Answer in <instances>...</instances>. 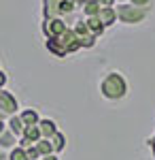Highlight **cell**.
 Masks as SVG:
<instances>
[{"instance_id": "obj_1", "label": "cell", "mask_w": 155, "mask_h": 160, "mask_svg": "<svg viewBox=\"0 0 155 160\" xmlns=\"http://www.w3.org/2000/svg\"><path fill=\"white\" fill-rule=\"evenodd\" d=\"M100 94L106 100H121L128 94V81L125 77L117 71H110L102 77L100 81Z\"/></svg>"}, {"instance_id": "obj_2", "label": "cell", "mask_w": 155, "mask_h": 160, "mask_svg": "<svg viewBox=\"0 0 155 160\" xmlns=\"http://www.w3.org/2000/svg\"><path fill=\"white\" fill-rule=\"evenodd\" d=\"M117 17H119L121 24L125 26H136L143 24L144 19L149 17V11L147 9H140V7H134L132 2H123V4H117Z\"/></svg>"}, {"instance_id": "obj_3", "label": "cell", "mask_w": 155, "mask_h": 160, "mask_svg": "<svg viewBox=\"0 0 155 160\" xmlns=\"http://www.w3.org/2000/svg\"><path fill=\"white\" fill-rule=\"evenodd\" d=\"M70 26L64 17H51V19H43V34L47 38H60Z\"/></svg>"}, {"instance_id": "obj_4", "label": "cell", "mask_w": 155, "mask_h": 160, "mask_svg": "<svg viewBox=\"0 0 155 160\" xmlns=\"http://www.w3.org/2000/svg\"><path fill=\"white\" fill-rule=\"evenodd\" d=\"M17 111H19V102H17V98L13 96L11 92L2 90V92H0V113H4L7 120H9L11 115H17Z\"/></svg>"}, {"instance_id": "obj_5", "label": "cell", "mask_w": 155, "mask_h": 160, "mask_svg": "<svg viewBox=\"0 0 155 160\" xmlns=\"http://www.w3.org/2000/svg\"><path fill=\"white\" fill-rule=\"evenodd\" d=\"M60 41H62V45L66 47V51H68V56L70 53H74V51H79V49H83L81 47V41H79V37H77V32L72 30V28H68L64 34L60 37Z\"/></svg>"}, {"instance_id": "obj_6", "label": "cell", "mask_w": 155, "mask_h": 160, "mask_svg": "<svg viewBox=\"0 0 155 160\" xmlns=\"http://www.w3.org/2000/svg\"><path fill=\"white\" fill-rule=\"evenodd\" d=\"M98 17H100V22L106 26V28H110L113 24L119 22V17H117V9H115V7H102L100 13H98Z\"/></svg>"}, {"instance_id": "obj_7", "label": "cell", "mask_w": 155, "mask_h": 160, "mask_svg": "<svg viewBox=\"0 0 155 160\" xmlns=\"http://www.w3.org/2000/svg\"><path fill=\"white\" fill-rule=\"evenodd\" d=\"M62 17L60 15V0H43V19Z\"/></svg>"}, {"instance_id": "obj_8", "label": "cell", "mask_w": 155, "mask_h": 160, "mask_svg": "<svg viewBox=\"0 0 155 160\" xmlns=\"http://www.w3.org/2000/svg\"><path fill=\"white\" fill-rule=\"evenodd\" d=\"M38 130H40L43 139H51V137L58 132V124L53 122V120H49V118H40V122H38Z\"/></svg>"}, {"instance_id": "obj_9", "label": "cell", "mask_w": 155, "mask_h": 160, "mask_svg": "<svg viewBox=\"0 0 155 160\" xmlns=\"http://www.w3.org/2000/svg\"><path fill=\"white\" fill-rule=\"evenodd\" d=\"M45 47H47L55 58H66V56H68V51H66L64 45H62L60 38H47V41H45Z\"/></svg>"}, {"instance_id": "obj_10", "label": "cell", "mask_w": 155, "mask_h": 160, "mask_svg": "<svg viewBox=\"0 0 155 160\" xmlns=\"http://www.w3.org/2000/svg\"><path fill=\"white\" fill-rule=\"evenodd\" d=\"M7 128H9L17 139H21V135H24V130H26V124L21 122L19 113H17V115H11V118L7 120Z\"/></svg>"}, {"instance_id": "obj_11", "label": "cell", "mask_w": 155, "mask_h": 160, "mask_svg": "<svg viewBox=\"0 0 155 160\" xmlns=\"http://www.w3.org/2000/svg\"><path fill=\"white\" fill-rule=\"evenodd\" d=\"M17 145H19V139H17V137L13 135L9 128H7V130L0 135V148L7 149V152H11V149H13V148H17Z\"/></svg>"}, {"instance_id": "obj_12", "label": "cell", "mask_w": 155, "mask_h": 160, "mask_svg": "<svg viewBox=\"0 0 155 160\" xmlns=\"http://www.w3.org/2000/svg\"><path fill=\"white\" fill-rule=\"evenodd\" d=\"M85 22H87V28L92 30V34H94V37H102V34H104L106 26L100 22V17H98V15H96V17H85Z\"/></svg>"}, {"instance_id": "obj_13", "label": "cell", "mask_w": 155, "mask_h": 160, "mask_svg": "<svg viewBox=\"0 0 155 160\" xmlns=\"http://www.w3.org/2000/svg\"><path fill=\"white\" fill-rule=\"evenodd\" d=\"M19 118L26 126H38V122H40V115H38L36 109H24L19 113Z\"/></svg>"}, {"instance_id": "obj_14", "label": "cell", "mask_w": 155, "mask_h": 160, "mask_svg": "<svg viewBox=\"0 0 155 160\" xmlns=\"http://www.w3.org/2000/svg\"><path fill=\"white\" fill-rule=\"evenodd\" d=\"M100 2L98 0H85V4L81 7V13H83V17H96L98 13H100Z\"/></svg>"}, {"instance_id": "obj_15", "label": "cell", "mask_w": 155, "mask_h": 160, "mask_svg": "<svg viewBox=\"0 0 155 160\" xmlns=\"http://www.w3.org/2000/svg\"><path fill=\"white\" fill-rule=\"evenodd\" d=\"M51 143H53V149H55V154H62V152L66 149V135L58 130L55 135L51 137Z\"/></svg>"}, {"instance_id": "obj_16", "label": "cell", "mask_w": 155, "mask_h": 160, "mask_svg": "<svg viewBox=\"0 0 155 160\" xmlns=\"http://www.w3.org/2000/svg\"><path fill=\"white\" fill-rule=\"evenodd\" d=\"M36 148H38V152H40V156H51V154H55L51 139H40V141L36 143Z\"/></svg>"}, {"instance_id": "obj_17", "label": "cell", "mask_w": 155, "mask_h": 160, "mask_svg": "<svg viewBox=\"0 0 155 160\" xmlns=\"http://www.w3.org/2000/svg\"><path fill=\"white\" fill-rule=\"evenodd\" d=\"M9 160H30L28 158V154H26V149L21 145H17V148H13L9 152Z\"/></svg>"}, {"instance_id": "obj_18", "label": "cell", "mask_w": 155, "mask_h": 160, "mask_svg": "<svg viewBox=\"0 0 155 160\" xmlns=\"http://www.w3.org/2000/svg\"><path fill=\"white\" fill-rule=\"evenodd\" d=\"M26 154H28V158H30V160H38V158H40V152H38V148H36V145L26 148Z\"/></svg>"}, {"instance_id": "obj_19", "label": "cell", "mask_w": 155, "mask_h": 160, "mask_svg": "<svg viewBox=\"0 0 155 160\" xmlns=\"http://www.w3.org/2000/svg\"><path fill=\"white\" fill-rule=\"evenodd\" d=\"M134 7H140V9H147V11H151V4H153V0H130Z\"/></svg>"}, {"instance_id": "obj_20", "label": "cell", "mask_w": 155, "mask_h": 160, "mask_svg": "<svg viewBox=\"0 0 155 160\" xmlns=\"http://www.w3.org/2000/svg\"><path fill=\"white\" fill-rule=\"evenodd\" d=\"M100 7H117V0H98Z\"/></svg>"}, {"instance_id": "obj_21", "label": "cell", "mask_w": 155, "mask_h": 160, "mask_svg": "<svg viewBox=\"0 0 155 160\" xmlns=\"http://www.w3.org/2000/svg\"><path fill=\"white\" fill-rule=\"evenodd\" d=\"M4 86H7V73L0 68V90H4Z\"/></svg>"}, {"instance_id": "obj_22", "label": "cell", "mask_w": 155, "mask_h": 160, "mask_svg": "<svg viewBox=\"0 0 155 160\" xmlns=\"http://www.w3.org/2000/svg\"><path fill=\"white\" fill-rule=\"evenodd\" d=\"M147 143H149V148H151V154H153V160H155V135L151 137V139H149Z\"/></svg>"}, {"instance_id": "obj_23", "label": "cell", "mask_w": 155, "mask_h": 160, "mask_svg": "<svg viewBox=\"0 0 155 160\" xmlns=\"http://www.w3.org/2000/svg\"><path fill=\"white\" fill-rule=\"evenodd\" d=\"M0 160H9V152L2 149V148H0Z\"/></svg>"}, {"instance_id": "obj_24", "label": "cell", "mask_w": 155, "mask_h": 160, "mask_svg": "<svg viewBox=\"0 0 155 160\" xmlns=\"http://www.w3.org/2000/svg\"><path fill=\"white\" fill-rule=\"evenodd\" d=\"M38 160H58V154H51V156H40Z\"/></svg>"}, {"instance_id": "obj_25", "label": "cell", "mask_w": 155, "mask_h": 160, "mask_svg": "<svg viewBox=\"0 0 155 160\" xmlns=\"http://www.w3.org/2000/svg\"><path fill=\"white\" fill-rule=\"evenodd\" d=\"M4 130H7V122H4V120H0V135H2Z\"/></svg>"}, {"instance_id": "obj_26", "label": "cell", "mask_w": 155, "mask_h": 160, "mask_svg": "<svg viewBox=\"0 0 155 160\" xmlns=\"http://www.w3.org/2000/svg\"><path fill=\"white\" fill-rule=\"evenodd\" d=\"M123 2H130V0H117V4H123Z\"/></svg>"}, {"instance_id": "obj_27", "label": "cell", "mask_w": 155, "mask_h": 160, "mask_svg": "<svg viewBox=\"0 0 155 160\" xmlns=\"http://www.w3.org/2000/svg\"><path fill=\"white\" fill-rule=\"evenodd\" d=\"M83 4H85V0H79V7H83Z\"/></svg>"}, {"instance_id": "obj_28", "label": "cell", "mask_w": 155, "mask_h": 160, "mask_svg": "<svg viewBox=\"0 0 155 160\" xmlns=\"http://www.w3.org/2000/svg\"><path fill=\"white\" fill-rule=\"evenodd\" d=\"M0 92H2V90H0Z\"/></svg>"}]
</instances>
